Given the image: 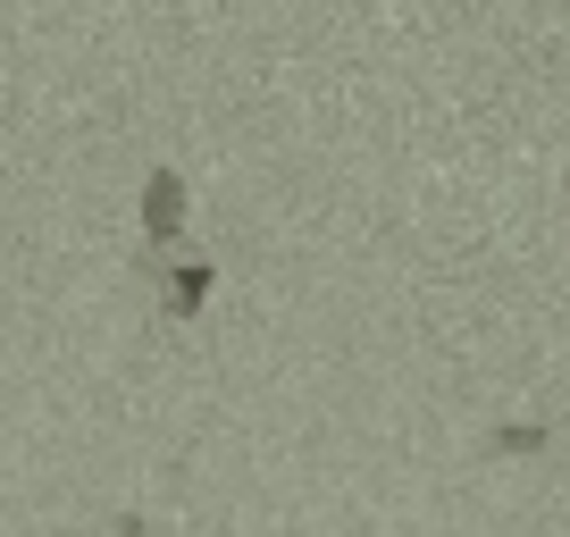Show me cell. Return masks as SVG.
<instances>
[{
    "label": "cell",
    "mask_w": 570,
    "mask_h": 537,
    "mask_svg": "<svg viewBox=\"0 0 570 537\" xmlns=\"http://www.w3.org/2000/svg\"><path fill=\"white\" fill-rule=\"evenodd\" d=\"M142 235H151V244H177L185 235V177L177 168H151V177H142Z\"/></svg>",
    "instance_id": "6da1fadb"
},
{
    "label": "cell",
    "mask_w": 570,
    "mask_h": 537,
    "mask_svg": "<svg viewBox=\"0 0 570 537\" xmlns=\"http://www.w3.org/2000/svg\"><path fill=\"white\" fill-rule=\"evenodd\" d=\"M202 303H210V261H202V252H185V261L168 268V311H177V320H194Z\"/></svg>",
    "instance_id": "7a4b0ae2"
}]
</instances>
